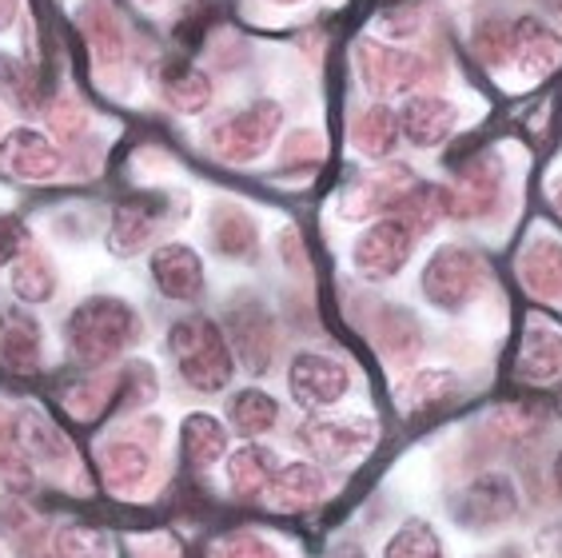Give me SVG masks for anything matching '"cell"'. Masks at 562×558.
Returning a JSON list of instances; mask_svg holds the SVG:
<instances>
[{
	"label": "cell",
	"mask_w": 562,
	"mask_h": 558,
	"mask_svg": "<svg viewBox=\"0 0 562 558\" xmlns=\"http://www.w3.org/2000/svg\"><path fill=\"white\" fill-rule=\"evenodd\" d=\"M144 323L128 300L120 295H88L65 320V344L76 364L109 367L140 339Z\"/></svg>",
	"instance_id": "6da1fadb"
},
{
	"label": "cell",
	"mask_w": 562,
	"mask_h": 558,
	"mask_svg": "<svg viewBox=\"0 0 562 558\" xmlns=\"http://www.w3.org/2000/svg\"><path fill=\"white\" fill-rule=\"evenodd\" d=\"M168 355H172L176 371L192 391L200 395H216L236 379V351L232 339L216 320L192 312L168 327Z\"/></svg>",
	"instance_id": "7a4b0ae2"
},
{
	"label": "cell",
	"mask_w": 562,
	"mask_h": 558,
	"mask_svg": "<svg viewBox=\"0 0 562 558\" xmlns=\"http://www.w3.org/2000/svg\"><path fill=\"white\" fill-rule=\"evenodd\" d=\"M283 129V108L276 100H256L248 108H236L227 116L212 120L204 132V148L216 156L220 164H256L263 160Z\"/></svg>",
	"instance_id": "3957f363"
},
{
	"label": "cell",
	"mask_w": 562,
	"mask_h": 558,
	"mask_svg": "<svg viewBox=\"0 0 562 558\" xmlns=\"http://www.w3.org/2000/svg\"><path fill=\"white\" fill-rule=\"evenodd\" d=\"M487 283V264L475 247L467 244H439L431 259L423 264L419 288L435 312L459 315L479 300V291Z\"/></svg>",
	"instance_id": "277c9868"
},
{
	"label": "cell",
	"mask_w": 562,
	"mask_h": 558,
	"mask_svg": "<svg viewBox=\"0 0 562 558\" xmlns=\"http://www.w3.org/2000/svg\"><path fill=\"white\" fill-rule=\"evenodd\" d=\"M80 33L88 44V60H92V76L104 88H124L132 72V36L128 24L120 16L112 0H80L76 9Z\"/></svg>",
	"instance_id": "5b68a950"
},
{
	"label": "cell",
	"mask_w": 562,
	"mask_h": 558,
	"mask_svg": "<svg viewBox=\"0 0 562 558\" xmlns=\"http://www.w3.org/2000/svg\"><path fill=\"white\" fill-rule=\"evenodd\" d=\"M351 60H356L359 85L375 97H400V92L415 97V88L427 85V76H431V56L387 41H368V36L356 44Z\"/></svg>",
	"instance_id": "8992f818"
},
{
	"label": "cell",
	"mask_w": 562,
	"mask_h": 558,
	"mask_svg": "<svg viewBox=\"0 0 562 558\" xmlns=\"http://www.w3.org/2000/svg\"><path fill=\"white\" fill-rule=\"evenodd\" d=\"M415 236L412 227L395 220V215H383V220H371L359 239L351 244V268H356L359 279L368 283H383V279H395L415 256Z\"/></svg>",
	"instance_id": "52a82bcc"
},
{
	"label": "cell",
	"mask_w": 562,
	"mask_h": 558,
	"mask_svg": "<svg viewBox=\"0 0 562 558\" xmlns=\"http://www.w3.org/2000/svg\"><path fill=\"white\" fill-rule=\"evenodd\" d=\"M300 447L312 455V462L351 467L375 447V423L359 415H315L300 427Z\"/></svg>",
	"instance_id": "ba28073f"
},
{
	"label": "cell",
	"mask_w": 562,
	"mask_h": 558,
	"mask_svg": "<svg viewBox=\"0 0 562 558\" xmlns=\"http://www.w3.org/2000/svg\"><path fill=\"white\" fill-rule=\"evenodd\" d=\"M451 515L463 531H475V535L498 531L519 515V487L507 471H483L459 491Z\"/></svg>",
	"instance_id": "9c48e42d"
},
{
	"label": "cell",
	"mask_w": 562,
	"mask_h": 558,
	"mask_svg": "<svg viewBox=\"0 0 562 558\" xmlns=\"http://www.w3.org/2000/svg\"><path fill=\"white\" fill-rule=\"evenodd\" d=\"M419 176L407 168V164H379L371 172L356 176L339 192V215L344 220H383V215H395L400 200L412 192Z\"/></svg>",
	"instance_id": "30bf717a"
},
{
	"label": "cell",
	"mask_w": 562,
	"mask_h": 558,
	"mask_svg": "<svg viewBox=\"0 0 562 558\" xmlns=\"http://www.w3.org/2000/svg\"><path fill=\"white\" fill-rule=\"evenodd\" d=\"M227 339H232V351H236L244 371H251V376L271 371V359L280 351V332H276V320L256 295H244V300L236 295L232 300V308H227Z\"/></svg>",
	"instance_id": "8fae6325"
},
{
	"label": "cell",
	"mask_w": 562,
	"mask_h": 558,
	"mask_svg": "<svg viewBox=\"0 0 562 558\" xmlns=\"http://www.w3.org/2000/svg\"><path fill=\"white\" fill-rule=\"evenodd\" d=\"M351 367L336 355L324 351H300L292 355V367H288V391L300 408H336L344 403L347 391H351Z\"/></svg>",
	"instance_id": "7c38bea8"
},
{
	"label": "cell",
	"mask_w": 562,
	"mask_h": 558,
	"mask_svg": "<svg viewBox=\"0 0 562 558\" xmlns=\"http://www.w3.org/2000/svg\"><path fill=\"white\" fill-rule=\"evenodd\" d=\"M65 172V152L48 132L12 129L0 140V176L16 183H53Z\"/></svg>",
	"instance_id": "4fadbf2b"
},
{
	"label": "cell",
	"mask_w": 562,
	"mask_h": 558,
	"mask_svg": "<svg viewBox=\"0 0 562 558\" xmlns=\"http://www.w3.org/2000/svg\"><path fill=\"white\" fill-rule=\"evenodd\" d=\"M503 183H507V168L495 152H479L471 160L459 164L451 188V215L454 220H483L498 208L503 200Z\"/></svg>",
	"instance_id": "5bb4252c"
},
{
	"label": "cell",
	"mask_w": 562,
	"mask_h": 558,
	"mask_svg": "<svg viewBox=\"0 0 562 558\" xmlns=\"http://www.w3.org/2000/svg\"><path fill=\"white\" fill-rule=\"evenodd\" d=\"M151 80H156V92L164 97V104L180 112V116H204L212 100H216V80L207 68H200L192 56L184 53H168L156 60L151 68Z\"/></svg>",
	"instance_id": "9a60e30c"
},
{
	"label": "cell",
	"mask_w": 562,
	"mask_h": 558,
	"mask_svg": "<svg viewBox=\"0 0 562 558\" xmlns=\"http://www.w3.org/2000/svg\"><path fill=\"white\" fill-rule=\"evenodd\" d=\"M168 215L172 212H168V200H164V196H156V192L128 196V200L112 212V224H109L104 244H109V252L120 259L140 256L144 247H151L156 239H160Z\"/></svg>",
	"instance_id": "2e32d148"
},
{
	"label": "cell",
	"mask_w": 562,
	"mask_h": 558,
	"mask_svg": "<svg viewBox=\"0 0 562 558\" xmlns=\"http://www.w3.org/2000/svg\"><path fill=\"white\" fill-rule=\"evenodd\" d=\"M148 276H151V283H156V291H160L164 300H172V303H195L207 288L204 259H200L195 247L180 244V239L160 244L156 252H151Z\"/></svg>",
	"instance_id": "e0dca14e"
},
{
	"label": "cell",
	"mask_w": 562,
	"mask_h": 558,
	"mask_svg": "<svg viewBox=\"0 0 562 558\" xmlns=\"http://www.w3.org/2000/svg\"><path fill=\"white\" fill-rule=\"evenodd\" d=\"M44 364V332L33 312L4 308L0 312V371L12 379L41 376Z\"/></svg>",
	"instance_id": "ac0fdd59"
},
{
	"label": "cell",
	"mask_w": 562,
	"mask_h": 558,
	"mask_svg": "<svg viewBox=\"0 0 562 558\" xmlns=\"http://www.w3.org/2000/svg\"><path fill=\"white\" fill-rule=\"evenodd\" d=\"M515 279L519 288L527 291L530 300L539 303H562V239L547 236H530L515 256Z\"/></svg>",
	"instance_id": "d6986e66"
},
{
	"label": "cell",
	"mask_w": 562,
	"mask_h": 558,
	"mask_svg": "<svg viewBox=\"0 0 562 558\" xmlns=\"http://www.w3.org/2000/svg\"><path fill=\"white\" fill-rule=\"evenodd\" d=\"M207 244L212 252L232 264H256L260 259V224H256V215L248 212L244 204L236 200H220L207 215Z\"/></svg>",
	"instance_id": "ffe728a7"
},
{
	"label": "cell",
	"mask_w": 562,
	"mask_h": 558,
	"mask_svg": "<svg viewBox=\"0 0 562 558\" xmlns=\"http://www.w3.org/2000/svg\"><path fill=\"white\" fill-rule=\"evenodd\" d=\"M327 499V475L319 471V462L295 459L280 462V471L271 475L268 491H263V503L280 515H303Z\"/></svg>",
	"instance_id": "44dd1931"
},
{
	"label": "cell",
	"mask_w": 562,
	"mask_h": 558,
	"mask_svg": "<svg viewBox=\"0 0 562 558\" xmlns=\"http://www.w3.org/2000/svg\"><path fill=\"white\" fill-rule=\"evenodd\" d=\"M400 129L412 148H439L459 129V108L435 92H415L400 108Z\"/></svg>",
	"instance_id": "7402d4cb"
},
{
	"label": "cell",
	"mask_w": 562,
	"mask_h": 558,
	"mask_svg": "<svg viewBox=\"0 0 562 558\" xmlns=\"http://www.w3.org/2000/svg\"><path fill=\"white\" fill-rule=\"evenodd\" d=\"M400 140H403L400 108L363 104L347 120V144H351V152L363 156V160L387 164L391 156H395V148H400Z\"/></svg>",
	"instance_id": "603a6c76"
},
{
	"label": "cell",
	"mask_w": 562,
	"mask_h": 558,
	"mask_svg": "<svg viewBox=\"0 0 562 558\" xmlns=\"http://www.w3.org/2000/svg\"><path fill=\"white\" fill-rule=\"evenodd\" d=\"M562 65V36L539 16L515 21V72L522 80H547Z\"/></svg>",
	"instance_id": "cb8c5ba5"
},
{
	"label": "cell",
	"mask_w": 562,
	"mask_h": 558,
	"mask_svg": "<svg viewBox=\"0 0 562 558\" xmlns=\"http://www.w3.org/2000/svg\"><path fill=\"white\" fill-rule=\"evenodd\" d=\"M400 395H403L407 418H427L463 399V379L454 376V371H447V367H419V371L403 383Z\"/></svg>",
	"instance_id": "d4e9b609"
},
{
	"label": "cell",
	"mask_w": 562,
	"mask_h": 558,
	"mask_svg": "<svg viewBox=\"0 0 562 558\" xmlns=\"http://www.w3.org/2000/svg\"><path fill=\"white\" fill-rule=\"evenodd\" d=\"M227 491H232V499H239V503H251V499H263V491H268L271 475L280 471V459H276V451L271 447H263V443H244V447H236V451L227 455Z\"/></svg>",
	"instance_id": "484cf974"
},
{
	"label": "cell",
	"mask_w": 562,
	"mask_h": 558,
	"mask_svg": "<svg viewBox=\"0 0 562 558\" xmlns=\"http://www.w3.org/2000/svg\"><path fill=\"white\" fill-rule=\"evenodd\" d=\"M519 379L527 383H559L562 379V332L547 323H530L519 344Z\"/></svg>",
	"instance_id": "4316f807"
},
{
	"label": "cell",
	"mask_w": 562,
	"mask_h": 558,
	"mask_svg": "<svg viewBox=\"0 0 562 558\" xmlns=\"http://www.w3.org/2000/svg\"><path fill=\"white\" fill-rule=\"evenodd\" d=\"M371 339H375L379 355L395 367H412L423 351L419 323L403 312V308H379L375 320H371Z\"/></svg>",
	"instance_id": "83f0119b"
},
{
	"label": "cell",
	"mask_w": 562,
	"mask_h": 558,
	"mask_svg": "<svg viewBox=\"0 0 562 558\" xmlns=\"http://www.w3.org/2000/svg\"><path fill=\"white\" fill-rule=\"evenodd\" d=\"M227 431L216 415L207 411H192L180 423V459L192 467V471H207L216 467L220 459H227Z\"/></svg>",
	"instance_id": "f1b7e54d"
},
{
	"label": "cell",
	"mask_w": 562,
	"mask_h": 558,
	"mask_svg": "<svg viewBox=\"0 0 562 558\" xmlns=\"http://www.w3.org/2000/svg\"><path fill=\"white\" fill-rule=\"evenodd\" d=\"M0 100L16 108L21 116H44L48 112L41 72L12 53H0Z\"/></svg>",
	"instance_id": "f546056e"
},
{
	"label": "cell",
	"mask_w": 562,
	"mask_h": 558,
	"mask_svg": "<svg viewBox=\"0 0 562 558\" xmlns=\"http://www.w3.org/2000/svg\"><path fill=\"white\" fill-rule=\"evenodd\" d=\"M280 423V399L268 395L263 387H239L227 399V427L236 431L239 439H260Z\"/></svg>",
	"instance_id": "4dcf8cb0"
},
{
	"label": "cell",
	"mask_w": 562,
	"mask_h": 558,
	"mask_svg": "<svg viewBox=\"0 0 562 558\" xmlns=\"http://www.w3.org/2000/svg\"><path fill=\"white\" fill-rule=\"evenodd\" d=\"M148 471H151V455L144 451L140 443H132V439L104 443V451H100V475H104L109 491H116V494L140 491Z\"/></svg>",
	"instance_id": "1f68e13d"
},
{
	"label": "cell",
	"mask_w": 562,
	"mask_h": 558,
	"mask_svg": "<svg viewBox=\"0 0 562 558\" xmlns=\"http://www.w3.org/2000/svg\"><path fill=\"white\" fill-rule=\"evenodd\" d=\"M447 215H451V188H447V183H431V180L415 183L412 192L400 200V208H395V220H403L415 236H431Z\"/></svg>",
	"instance_id": "d6a6232c"
},
{
	"label": "cell",
	"mask_w": 562,
	"mask_h": 558,
	"mask_svg": "<svg viewBox=\"0 0 562 558\" xmlns=\"http://www.w3.org/2000/svg\"><path fill=\"white\" fill-rule=\"evenodd\" d=\"M12 295L21 303H48L56 295V264L41 247H24L9 268Z\"/></svg>",
	"instance_id": "836d02e7"
},
{
	"label": "cell",
	"mask_w": 562,
	"mask_h": 558,
	"mask_svg": "<svg viewBox=\"0 0 562 558\" xmlns=\"http://www.w3.org/2000/svg\"><path fill=\"white\" fill-rule=\"evenodd\" d=\"M471 53L487 72H507L515 68V21L503 16H483L471 29Z\"/></svg>",
	"instance_id": "e575fe53"
},
{
	"label": "cell",
	"mask_w": 562,
	"mask_h": 558,
	"mask_svg": "<svg viewBox=\"0 0 562 558\" xmlns=\"http://www.w3.org/2000/svg\"><path fill=\"white\" fill-rule=\"evenodd\" d=\"M65 411L76 418V423H97L100 415L116 411V371L112 376H88L76 387H68L60 395Z\"/></svg>",
	"instance_id": "d590c367"
},
{
	"label": "cell",
	"mask_w": 562,
	"mask_h": 558,
	"mask_svg": "<svg viewBox=\"0 0 562 558\" xmlns=\"http://www.w3.org/2000/svg\"><path fill=\"white\" fill-rule=\"evenodd\" d=\"M324 164V136L315 129H300L280 144V160H276V176L280 180H312Z\"/></svg>",
	"instance_id": "8d00e7d4"
},
{
	"label": "cell",
	"mask_w": 562,
	"mask_h": 558,
	"mask_svg": "<svg viewBox=\"0 0 562 558\" xmlns=\"http://www.w3.org/2000/svg\"><path fill=\"white\" fill-rule=\"evenodd\" d=\"M53 555L56 558H112V538H109V531H100V526H92V523H65V526H56Z\"/></svg>",
	"instance_id": "74e56055"
},
{
	"label": "cell",
	"mask_w": 562,
	"mask_h": 558,
	"mask_svg": "<svg viewBox=\"0 0 562 558\" xmlns=\"http://www.w3.org/2000/svg\"><path fill=\"white\" fill-rule=\"evenodd\" d=\"M383 558H447V555H443L439 531H435L431 523H423V518H412V523H403L400 531L387 538Z\"/></svg>",
	"instance_id": "f35d334b"
},
{
	"label": "cell",
	"mask_w": 562,
	"mask_h": 558,
	"mask_svg": "<svg viewBox=\"0 0 562 558\" xmlns=\"http://www.w3.org/2000/svg\"><path fill=\"white\" fill-rule=\"evenodd\" d=\"M156 395H160V379H156L151 364L132 359V364L116 367V411L148 408Z\"/></svg>",
	"instance_id": "ab89813d"
},
{
	"label": "cell",
	"mask_w": 562,
	"mask_h": 558,
	"mask_svg": "<svg viewBox=\"0 0 562 558\" xmlns=\"http://www.w3.org/2000/svg\"><path fill=\"white\" fill-rule=\"evenodd\" d=\"M491 427H498V435H507V439H530L547 427V411L535 403H507L491 415Z\"/></svg>",
	"instance_id": "60d3db41"
},
{
	"label": "cell",
	"mask_w": 562,
	"mask_h": 558,
	"mask_svg": "<svg viewBox=\"0 0 562 558\" xmlns=\"http://www.w3.org/2000/svg\"><path fill=\"white\" fill-rule=\"evenodd\" d=\"M48 129L56 132V136H65V140H72V136H80L85 132V124H88V108L80 104V100H72V97H56V100H48Z\"/></svg>",
	"instance_id": "b9f144b4"
},
{
	"label": "cell",
	"mask_w": 562,
	"mask_h": 558,
	"mask_svg": "<svg viewBox=\"0 0 562 558\" xmlns=\"http://www.w3.org/2000/svg\"><path fill=\"white\" fill-rule=\"evenodd\" d=\"M224 558H280V550L251 531H232L224 538Z\"/></svg>",
	"instance_id": "7bdbcfd3"
},
{
	"label": "cell",
	"mask_w": 562,
	"mask_h": 558,
	"mask_svg": "<svg viewBox=\"0 0 562 558\" xmlns=\"http://www.w3.org/2000/svg\"><path fill=\"white\" fill-rule=\"evenodd\" d=\"M280 256L288 259V268H292V271H307V252H303V239L295 236V227H283Z\"/></svg>",
	"instance_id": "ee69618b"
},
{
	"label": "cell",
	"mask_w": 562,
	"mask_h": 558,
	"mask_svg": "<svg viewBox=\"0 0 562 558\" xmlns=\"http://www.w3.org/2000/svg\"><path fill=\"white\" fill-rule=\"evenodd\" d=\"M419 29V12H387L383 16V33L387 36H412Z\"/></svg>",
	"instance_id": "f6af8a7d"
},
{
	"label": "cell",
	"mask_w": 562,
	"mask_h": 558,
	"mask_svg": "<svg viewBox=\"0 0 562 558\" xmlns=\"http://www.w3.org/2000/svg\"><path fill=\"white\" fill-rule=\"evenodd\" d=\"M21 16V0H0V33H9Z\"/></svg>",
	"instance_id": "bcb514c9"
},
{
	"label": "cell",
	"mask_w": 562,
	"mask_h": 558,
	"mask_svg": "<svg viewBox=\"0 0 562 558\" xmlns=\"http://www.w3.org/2000/svg\"><path fill=\"white\" fill-rule=\"evenodd\" d=\"M140 558H180V550L172 547V543H148V547L140 550Z\"/></svg>",
	"instance_id": "7dc6e473"
},
{
	"label": "cell",
	"mask_w": 562,
	"mask_h": 558,
	"mask_svg": "<svg viewBox=\"0 0 562 558\" xmlns=\"http://www.w3.org/2000/svg\"><path fill=\"white\" fill-rule=\"evenodd\" d=\"M547 204H551V212L562 220V176H554V180L547 183Z\"/></svg>",
	"instance_id": "c3c4849f"
},
{
	"label": "cell",
	"mask_w": 562,
	"mask_h": 558,
	"mask_svg": "<svg viewBox=\"0 0 562 558\" xmlns=\"http://www.w3.org/2000/svg\"><path fill=\"white\" fill-rule=\"evenodd\" d=\"M551 479H554V491H559V499H562V451H559V455H554Z\"/></svg>",
	"instance_id": "681fc988"
},
{
	"label": "cell",
	"mask_w": 562,
	"mask_h": 558,
	"mask_svg": "<svg viewBox=\"0 0 562 558\" xmlns=\"http://www.w3.org/2000/svg\"><path fill=\"white\" fill-rule=\"evenodd\" d=\"M268 4H276V9H295V4H303V0H268Z\"/></svg>",
	"instance_id": "f907efd6"
},
{
	"label": "cell",
	"mask_w": 562,
	"mask_h": 558,
	"mask_svg": "<svg viewBox=\"0 0 562 558\" xmlns=\"http://www.w3.org/2000/svg\"><path fill=\"white\" fill-rule=\"evenodd\" d=\"M24 558H56V555H48V550L36 547V550H24Z\"/></svg>",
	"instance_id": "816d5d0a"
},
{
	"label": "cell",
	"mask_w": 562,
	"mask_h": 558,
	"mask_svg": "<svg viewBox=\"0 0 562 558\" xmlns=\"http://www.w3.org/2000/svg\"><path fill=\"white\" fill-rule=\"evenodd\" d=\"M542 4H547L551 12H562V0H542Z\"/></svg>",
	"instance_id": "f5cc1de1"
},
{
	"label": "cell",
	"mask_w": 562,
	"mask_h": 558,
	"mask_svg": "<svg viewBox=\"0 0 562 558\" xmlns=\"http://www.w3.org/2000/svg\"><path fill=\"white\" fill-rule=\"evenodd\" d=\"M0 467H4V443H0Z\"/></svg>",
	"instance_id": "db71d44e"
},
{
	"label": "cell",
	"mask_w": 562,
	"mask_h": 558,
	"mask_svg": "<svg viewBox=\"0 0 562 558\" xmlns=\"http://www.w3.org/2000/svg\"><path fill=\"white\" fill-rule=\"evenodd\" d=\"M144 4H160V0H144Z\"/></svg>",
	"instance_id": "11a10c76"
},
{
	"label": "cell",
	"mask_w": 562,
	"mask_h": 558,
	"mask_svg": "<svg viewBox=\"0 0 562 558\" xmlns=\"http://www.w3.org/2000/svg\"><path fill=\"white\" fill-rule=\"evenodd\" d=\"M559 415H562V403H559Z\"/></svg>",
	"instance_id": "9f6ffc18"
}]
</instances>
